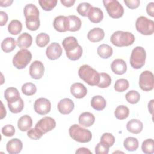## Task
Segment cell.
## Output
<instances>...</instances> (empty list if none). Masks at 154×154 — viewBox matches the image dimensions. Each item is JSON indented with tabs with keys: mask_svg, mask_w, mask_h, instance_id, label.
<instances>
[{
	"mask_svg": "<svg viewBox=\"0 0 154 154\" xmlns=\"http://www.w3.org/2000/svg\"><path fill=\"white\" fill-rule=\"evenodd\" d=\"M39 10L33 4H26L23 8V14L25 17L26 28L30 31H36L40 25L39 19Z\"/></svg>",
	"mask_w": 154,
	"mask_h": 154,
	"instance_id": "obj_1",
	"label": "cell"
},
{
	"mask_svg": "<svg viewBox=\"0 0 154 154\" xmlns=\"http://www.w3.org/2000/svg\"><path fill=\"white\" fill-rule=\"evenodd\" d=\"M62 45L66 51V56L69 60L76 61L81 57L82 48L75 37L69 36L65 38L62 42Z\"/></svg>",
	"mask_w": 154,
	"mask_h": 154,
	"instance_id": "obj_2",
	"label": "cell"
},
{
	"mask_svg": "<svg viewBox=\"0 0 154 154\" xmlns=\"http://www.w3.org/2000/svg\"><path fill=\"white\" fill-rule=\"evenodd\" d=\"M79 78L90 86L97 85L100 81L99 73L87 64L81 66L78 70Z\"/></svg>",
	"mask_w": 154,
	"mask_h": 154,
	"instance_id": "obj_3",
	"label": "cell"
},
{
	"mask_svg": "<svg viewBox=\"0 0 154 154\" xmlns=\"http://www.w3.org/2000/svg\"><path fill=\"white\" fill-rule=\"evenodd\" d=\"M110 41L113 45L117 47L128 46L135 42V36L128 31H117L111 35Z\"/></svg>",
	"mask_w": 154,
	"mask_h": 154,
	"instance_id": "obj_4",
	"label": "cell"
},
{
	"mask_svg": "<svg viewBox=\"0 0 154 154\" xmlns=\"http://www.w3.org/2000/svg\"><path fill=\"white\" fill-rule=\"evenodd\" d=\"M69 133L73 140L79 143H88L92 138V134L89 130L77 124H74L69 128Z\"/></svg>",
	"mask_w": 154,
	"mask_h": 154,
	"instance_id": "obj_5",
	"label": "cell"
},
{
	"mask_svg": "<svg viewBox=\"0 0 154 154\" xmlns=\"http://www.w3.org/2000/svg\"><path fill=\"white\" fill-rule=\"evenodd\" d=\"M146 52L144 48L137 46L132 51L130 57V64L135 69H141L145 64Z\"/></svg>",
	"mask_w": 154,
	"mask_h": 154,
	"instance_id": "obj_6",
	"label": "cell"
},
{
	"mask_svg": "<svg viewBox=\"0 0 154 154\" xmlns=\"http://www.w3.org/2000/svg\"><path fill=\"white\" fill-rule=\"evenodd\" d=\"M31 59V52L26 49H21L13 57V64L17 69H23L28 66Z\"/></svg>",
	"mask_w": 154,
	"mask_h": 154,
	"instance_id": "obj_7",
	"label": "cell"
},
{
	"mask_svg": "<svg viewBox=\"0 0 154 154\" xmlns=\"http://www.w3.org/2000/svg\"><path fill=\"white\" fill-rule=\"evenodd\" d=\"M109 16L113 19H119L122 17L124 13V8L122 4L117 0L103 1Z\"/></svg>",
	"mask_w": 154,
	"mask_h": 154,
	"instance_id": "obj_8",
	"label": "cell"
},
{
	"mask_svg": "<svg viewBox=\"0 0 154 154\" xmlns=\"http://www.w3.org/2000/svg\"><path fill=\"white\" fill-rule=\"evenodd\" d=\"M135 28L143 35H152L154 32V22L145 16H140L136 20Z\"/></svg>",
	"mask_w": 154,
	"mask_h": 154,
	"instance_id": "obj_9",
	"label": "cell"
},
{
	"mask_svg": "<svg viewBox=\"0 0 154 154\" xmlns=\"http://www.w3.org/2000/svg\"><path fill=\"white\" fill-rule=\"evenodd\" d=\"M139 86L141 89L145 91L153 90L154 87L153 74L149 70L143 72L139 78Z\"/></svg>",
	"mask_w": 154,
	"mask_h": 154,
	"instance_id": "obj_10",
	"label": "cell"
},
{
	"mask_svg": "<svg viewBox=\"0 0 154 154\" xmlns=\"http://www.w3.org/2000/svg\"><path fill=\"white\" fill-rule=\"evenodd\" d=\"M56 126L55 120L51 117L45 116L42 118L35 125L37 128H38L43 134L46 132L52 131Z\"/></svg>",
	"mask_w": 154,
	"mask_h": 154,
	"instance_id": "obj_11",
	"label": "cell"
},
{
	"mask_svg": "<svg viewBox=\"0 0 154 154\" xmlns=\"http://www.w3.org/2000/svg\"><path fill=\"white\" fill-rule=\"evenodd\" d=\"M34 111L40 115H45L49 113L51 109V103L46 98L37 99L34 104Z\"/></svg>",
	"mask_w": 154,
	"mask_h": 154,
	"instance_id": "obj_12",
	"label": "cell"
},
{
	"mask_svg": "<svg viewBox=\"0 0 154 154\" xmlns=\"http://www.w3.org/2000/svg\"><path fill=\"white\" fill-rule=\"evenodd\" d=\"M45 67L42 62L38 60L33 61L29 67V75L35 79H39L42 78L44 74Z\"/></svg>",
	"mask_w": 154,
	"mask_h": 154,
	"instance_id": "obj_13",
	"label": "cell"
},
{
	"mask_svg": "<svg viewBox=\"0 0 154 154\" xmlns=\"http://www.w3.org/2000/svg\"><path fill=\"white\" fill-rule=\"evenodd\" d=\"M62 54V48L60 45L54 42L51 43L46 50V55L48 59L55 60L60 57Z\"/></svg>",
	"mask_w": 154,
	"mask_h": 154,
	"instance_id": "obj_14",
	"label": "cell"
},
{
	"mask_svg": "<svg viewBox=\"0 0 154 154\" xmlns=\"http://www.w3.org/2000/svg\"><path fill=\"white\" fill-rule=\"evenodd\" d=\"M74 103L69 98L61 99L58 103L57 108L58 111L62 114H69L74 109Z\"/></svg>",
	"mask_w": 154,
	"mask_h": 154,
	"instance_id": "obj_15",
	"label": "cell"
},
{
	"mask_svg": "<svg viewBox=\"0 0 154 154\" xmlns=\"http://www.w3.org/2000/svg\"><path fill=\"white\" fill-rule=\"evenodd\" d=\"M23 147V144L20 140L18 138H13L10 140L6 145V149L10 154L19 153Z\"/></svg>",
	"mask_w": 154,
	"mask_h": 154,
	"instance_id": "obj_16",
	"label": "cell"
},
{
	"mask_svg": "<svg viewBox=\"0 0 154 154\" xmlns=\"http://www.w3.org/2000/svg\"><path fill=\"white\" fill-rule=\"evenodd\" d=\"M70 93L75 98L82 99L86 96L87 89L82 83L76 82L71 85Z\"/></svg>",
	"mask_w": 154,
	"mask_h": 154,
	"instance_id": "obj_17",
	"label": "cell"
},
{
	"mask_svg": "<svg viewBox=\"0 0 154 154\" xmlns=\"http://www.w3.org/2000/svg\"><path fill=\"white\" fill-rule=\"evenodd\" d=\"M66 22L67 31L75 32L79 31L81 27V19L75 15L66 16Z\"/></svg>",
	"mask_w": 154,
	"mask_h": 154,
	"instance_id": "obj_18",
	"label": "cell"
},
{
	"mask_svg": "<svg viewBox=\"0 0 154 154\" xmlns=\"http://www.w3.org/2000/svg\"><path fill=\"white\" fill-rule=\"evenodd\" d=\"M111 69L115 74L121 75L126 72L127 65L123 60L117 58L112 62L111 64Z\"/></svg>",
	"mask_w": 154,
	"mask_h": 154,
	"instance_id": "obj_19",
	"label": "cell"
},
{
	"mask_svg": "<svg viewBox=\"0 0 154 154\" xmlns=\"http://www.w3.org/2000/svg\"><path fill=\"white\" fill-rule=\"evenodd\" d=\"M88 19L94 23L100 22L103 18V13L102 10L96 7H92L87 15Z\"/></svg>",
	"mask_w": 154,
	"mask_h": 154,
	"instance_id": "obj_20",
	"label": "cell"
},
{
	"mask_svg": "<svg viewBox=\"0 0 154 154\" xmlns=\"http://www.w3.org/2000/svg\"><path fill=\"white\" fill-rule=\"evenodd\" d=\"M105 37L104 31L100 28H94L90 30L87 34V38L91 42H99Z\"/></svg>",
	"mask_w": 154,
	"mask_h": 154,
	"instance_id": "obj_21",
	"label": "cell"
},
{
	"mask_svg": "<svg viewBox=\"0 0 154 154\" xmlns=\"http://www.w3.org/2000/svg\"><path fill=\"white\" fill-rule=\"evenodd\" d=\"M17 45L21 49H26L31 46L32 43V37L28 32L21 34L17 38Z\"/></svg>",
	"mask_w": 154,
	"mask_h": 154,
	"instance_id": "obj_22",
	"label": "cell"
},
{
	"mask_svg": "<svg viewBox=\"0 0 154 154\" xmlns=\"http://www.w3.org/2000/svg\"><path fill=\"white\" fill-rule=\"evenodd\" d=\"M95 121L94 116L90 112L81 113L78 118L79 123L84 127H90L93 125Z\"/></svg>",
	"mask_w": 154,
	"mask_h": 154,
	"instance_id": "obj_23",
	"label": "cell"
},
{
	"mask_svg": "<svg viewBox=\"0 0 154 154\" xmlns=\"http://www.w3.org/2000/svg\"><path fill=\"white\" fill-rule=\"evenodd\" d=\"M127 130L132 134H138L141 132L143 128V123L138 119H131L126 124Z\"/></svg>",
	"mask_w": 154,
	"mask_h": 154,
	"instance_id": "obj_24",
	"label": "cell"
},
{
	"mask_svg": "<svg viewBox=\"0 0 154 154\" xmlns=\"http://www.w3.org/2000/svg\"><path fill=\"white\" fill-rule=\"evenodd\" d=\"M32 126V118L28 115H23L19 118L17 122V126L21 131H27Z\"/></svg>",
	"mask_w": 154,
	"mask_h": 154,
	"instance_id": "obj_25",
	"label": "cell"
},
{
	"mask_svg": "<svg viewBox=\"0 0 154 154\" xmlns=\"http://www.w3.org/2000/svg\"><path fill=\"white\" fill-rule=\"evenodd\" d=\"M54 29L60 32H64L67 31V22L66 16H57L53 22Z\"/></svg>",
	"mask_w": 154,
	"mask_h": 154,
	"instance_id": "obj_26",
	"label": "cell"
},
{
	"mask_svg": "<svg viewBox=\"0 0 154 154\" xmlns=\"http://www.w3.org/2000/svg\"><path fill=\"white\" fill-rule=\"evenodd\" d=\"M91 106L96 111H102L106 106V102L105 98L101 96H93L91 100Z\"/></svg>",
	"mask_w": 154,
	"mask_h": 154,
	"instance_id": "obj_27",
	"label": "cell"
},
{
	"mask_svg": "<svg viewBox=\"0 0 154 154\" xmlns=\"http://www.w3.org/2000/svg\"><path fill=\"white\" fill-rule=\"evenodd\" d=\"M4 97L7 101V103H10L19 99L20 97L18 90L16 88L11 87L5 90Z\"/></svg>",
	"mask_w": 154,
	"mask_h": 154,
	"instance_id": "obj_28",
	"label": "cell"
},
{
	"mask_svg": "<svg viewBox=\"0 0 154 154\" xmlns=\"http://www.w3.org/2000/svg\"><path fill=\"white\" fill-rule=\"evenodd\" d=\"M99 56L103 59H107L111 57L113 53L112 48L108 45L102 44L99 45L97 49Z\"/></svg>",
	"mask_w": 154,
	"mask_h": 154,
	"instance_id": "obj_29",
	"label": "cell"
},
{
	"mask_svg": "<svg viewBox=\"0 0 154 154\" xmlns=\"http://www.w3.org/2000/svg\"><path fill=\"white\" fill-rule=\"evenodd\" d=\"M17 45L14 38L12 37H7L1 43V49L6 53L13 51Z\"/></svg>",
	"mask_w": 154,
	"mask_h": 154,
	"instance_id": "obj_30",
	"label": "cell"
},
{
	"mask_svg": "<svg viewBox=\"0 0 154 154\" xmlns=\"http://www.w3.org/2000/svg\"><path fill=\"white\" fill-rule=\"evenodd\" d=\"M139 146L138 140L132 137H129L125 138L123 141V146L125 149L129 152L136 150Z\"/></svg>",
	"mask_w": 154,
	"mask_h": 154,
	"instance_id": "obj_31",
	"label": "cell"
},
{
	"mask_svg": "<svg viewBox=\"0 0 154 154\" xmlns=\"http://www.w3.org/2000/svg\"><path fill=\"white\" fill-rule=\"evenodd\" d=\"M7 105L10 112L14 114L20 112L24 107V103L21 97L12 102L7 103Z\"/></svg>",
	"mask_w": 154,
	"mask_h": 154,
	"instance_id": "obj_32",
	"label": "cell"
},
{
	"mask_svg": "<svg viewBox=\"0 0 154 154\" xmlns=\"http://www.w3.org/2000/svg\"><path fill=\"white\" fill-rule=\"evenodd\" d=\"M22 29V24L18 20H11L8 25V31L12 35H17L19 34Z\"/></svg>",
	"mask_w": 154,
	"mask_h": 154,
	"instance_id": "obj_33",
	"label": "cell"
},
{
	"mask_svg": "<svg viewBox=\"0 0 154 154\" xmlns=\"http://www.w3.org/2000/svg\"><path fill=\"white\" fill-rule=\"evenodd\" d=\"M129 109L127 106L125 105L118 106L114 111L115 117L120 120L126 119L129 116Z\"/></svg>",
	"mask_w": 154,
	"mask_h": 154,
	"instance_id": "obj_34",
	"label": "cell"
},
{
	"mask_svg": "<svg viewBox=\"0 0 154 154\" xmlns=\"http://www.w3.org/2000/svg\"><path fill=\"white\" fill-rule=\"evenodd\" d=\"M142 151L146 154H152L154 153V143L152 138L145 140L141 144Z\"/></svg>",
	"mask_w": 154,
	"mask_h": 154,
	"instance_id": "obj_35",
	"label": "cell"
},
{
	"mask_svg": "<svg viewBox=\"0 0 154 154\" xmlns=\"http://www.w3.org/2000/svg\"><path fill=\"white\" fill-rule=\"evenodd\" d=\"M100 81L97 85L99 88H106L108 87L111 83V76L106 73H100Z\"/></svg>",
	"mask_w": 154,
	"mask_h": 154,
	"instance_id": "obj_36",
	"label": "cell"
},
{
	"mask_svg": "<svg viewBox=\"0 0 154 154\" xmlns=\"http://www.w3.org/2000/svg\"><path fill=\"white\" fill-rule=\"evenodd\" d=\"M129 84L127 79L120 78L116 81L114 84V89L117 92H123L129 88Z\"/></svg>",
	"mask_w": 154,
	"mask_h": 154,
	"instance_id": "obj_37",
	"label": "cell"
},
{
	"mask_svg": "<svg viewBox=\"0 0 154 154\" xmlns=\"http://www.w3.org/2000/svg\"><path fill=\"white\" fill-rule=\"evenodd\" d=\"M37 91L36 85L32 82H26L22 86V91L26 96H32Z\"/></svg>",
	"mask_w": 154,
	"mask_h": 154,
	"instance_id": "obj_38",
	"label": "cell"
},
{
	"mask_svg": "<svg viewBox=\"0 0 154 154\" xmlns=\"http://www.w3.org/2000/svg\"><path fill=\"white\" fill-rule=\"evenodd\" d=\"M126 100L128 102L131 104H135L138 102L140 99V93L135 90H131L125 95Z\"/></svg>",
	"mask_w": 154,
	"mask_h": 154,
	"instance_id": "obj_39",
	"label": "cell"
},
{
	"mask_svg": "<svg viewBox=\"0 0 154 154\" xmlns=\"http://www.w3.org/2000/svg\"><path fill=\"white\" fill-rule=\"evenodd\" d=\"M35 41L36 44L38 47L43 48L49 43L50 38L48 34L44 32H41L37 35Z\"/></svg>",
	"mask_w": 154,
	"mask_h": 154,
	"instance_id": "obj_40",
	"label": "cell"
},
{
	"mask_svg": "<svg viewBox=\"0 0 154 154\" xmlns=\"http://www.w3.org/2000/svg\"><path fill=\"white\" fill-rule=\"evenodd\" d=\"M92 7L91 5L88 2H82L79 4L76 8V11L82 16L86 17L88 15V13Z\"/></svg>",
	"mask_w": 154,
	"mask_h": 154,
	"instance_id": "obj_41",
	"label": "cell"
},
{
	"mask_svg": "<svg viewBox=\"0 0 154 154\" xmlns=\"http://www.w3.org/2000/svg\"><path fill=\"white\" fill-rule=\"evenodd\" d=\"M38 3L41 7L45 11L52 10L57 5V0H40Z\"/></svg>",
	"mask_w": 154,
	"mask_h": 154,
	"instance_id": "obj_42",
	"label": "cell"
},
{
	"mask_svg": "<svg viewBox=\"0 0 154 154\" xmlns=\"http://www.w3.org/2000/svg\"><path fill=\"white\" fill-rule=\"evenodd\" d=\"M100 141L108 145L109 147L112 146L115 143V138L114 135L108 132H106L102 134L100 138Z\"/></svg>",
	"mask_w": 154,
	"mask_h": 154,
	"instance_id": "obj_43",
	"label": "cell"
},
{
	"mask_svg": "<svg viewBox=\"0 0 154 154\" xmlns=\"http://www.w3.org/2000/svg\"><path fill=\"white\" fill-rule=\"evenodd\" d=\"M43 135V134L36 127H35L34 128L29 129L27 132L28 137L29 138H30L31 139L34 140L40 139L42 137Z\"/></svg>",
	"mask_w": 154,
	"mask_h": 154,
	"instance_id": "obj_44",
	"label": "cell"
},
{
	"mask_svg": "<svg viewBox=\"0 0 154 154\" xmlns=\"http://www.w3.org/2000/svg\"><path fill=\"white\" fill-rule=\"evenodd\" d=\"M109 147L106 144L100 141L95 147V153L96 154H108Z\"/></svg>",
	"mask_w": 154,
	"mask_h": 154,
	"instance_id": "obj_45",
	"label": "cell"
},
{
	"mask_svg": "<svg viewBox=\"0 0 154 154\" xmlns=\"http://www.w3.org/2000/svg\"><path fill=\"white\" fill-rule=\"evenodd\" d=\"M1 132L5 137H12L15 134V128L11 125H7L2 128Z\"/></svg>",
	"mask_w": 154,
	"mask_h": 154,
	"instance_id": "obj_46",
	"label": "cell"
},
{
	"mask_svg": "<svg viewBox=\"0 0 154 154\" xmlns=\"http://www.w3.org/2000/svg\"><path fill=\"white\" fill-rule=\"evenodd\" d=\"M124 3L130 9H135L139 7L140 1L139 0H125Z\"/></svg>",
	"mask_w": 154,
	"mask_h": 154,
	"instance_id": "obj_47",
	"label": "cell"
},
{
	"mask_svg": "<svg viewBox=\"0 0 154 154\" xmlns=\"http://www.w3.org/2000/svg\"><path fill=\"white\" fill-rule=\"evenodd\" d=\"M0 17H1L0 25L1 26H4L8 21V15L5 12H4L3 11H0Z\"/></svg>",
	"mask_w": 154,
	"mask_h": 154,
	"instance_id": "obj_48",
	"label": "cell"
},
{
	"mask_svg": "<svg viewBox=\"0 0 154 154\" xmlns=\"http://www.w3.org/2000/svg\"><path fill=\"white\" fill-rule=\"evenodd\" d=\"M146 11L148 15L151 17H154V2L149 3L146 7Z\"/></svg>",
	"mask_w": 154,
	"mask_h": 154,
	"instance_id": "obj_49",
	"label": "cell"
},
{
	"mask_svg": "<svg viewBox=\"0 0 154 154\" xmlns=\"http://www.w3.org/2000/svg\"><path fill=\"white\" fill-rule=\"evenodd\" d=\"M60 2L64 6L70 7L73 5L75 2V0H61Z\"/></svg>",
	"mask_w": 154,
	"mask_h": 154,
	"instance_id": "obj_50",
	"label": "cell"
},
{
	"mask_svg": "<svg viewBox=\"0 0 154 154\" xmlns=\"http://www.w3.org/2000/svg\"><path fill=\"white\" fill-rule=\"evenodd\" d=\"M13 2V0H1L0 1V6L1 7H7L10 5Z\"/></svg>",
	"mask_w": 154,
	"mask_h": 154,
	"instance_id": "obj_51",
	"label": "cell"
},
{
	"mask_svg": "<svg viewBox=\"0 0 154 154\" xmlns=\"http://www.w3.org/2000/svg\"><path fill=\"white\" fill-rule=\"evenodd\" d=\"M76 153H92V152L89 150L87 148H85V147H81V148H79L76 151Z\"/></svg>",
	"mask_w": 154,
	"mask_h": 154,
	"instance_id": "obj_52",
	"label": "cell"
},
{
	"mask_svg": "<svg viewBox=\"0 0 154 154\" xmlns=\"http://www.w3.org/2000/svg\"><path fill=\"white\" fill-rule=\"evenodd\" d=\"M1 119H2L4 117H5L6 116V109L4 106L3 103L2 102H1Z\"/></svg>",
	"mask_w": 154,
	"mask_h": 154,
	"instance_id": "obj_53",
	"label": "cell"
},
{
	"mask_svg": "<svg viewBox=\"0 0 154 154\" xmlns=\"http://www.w3.org/2000/svg\"><path fill=\"white\" fill-rule=\"evenodd\" d=\"M153 99H152L148 103V109L149 112L153 115Z\"/></svg>",
	"mask_w": 154,
	"mask_h": 154,
	"instance_id": "obj_54",
	"label": "cell"
}]
</instances>
